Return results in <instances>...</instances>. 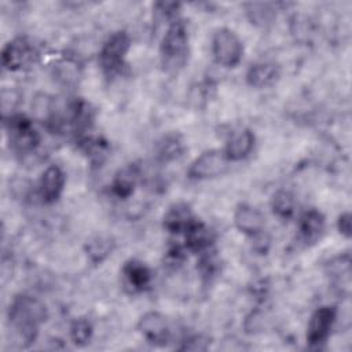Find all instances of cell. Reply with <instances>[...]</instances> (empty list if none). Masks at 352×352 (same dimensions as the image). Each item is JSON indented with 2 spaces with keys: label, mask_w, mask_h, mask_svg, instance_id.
I'll return each instance as SVG.
<instances>
[{
  "label": "cell",
  "mask_w": 352,
  "mask_h": 352,
  "mask_svg": "<svg viewBox=\"0 0 352 352\" xmlns=\"http://www.w3.org/2000/svg\"><path fill=\"white\" fill-rule=\"evenodd\" d=\"M186 253H187V249L180 245H173L168 249L166 254H165V264L169 265V267H177V265H182L186 260Z\"/></svg>",
  "instance_id": "obj_26"
},
{
  "label": "cell",
  "mask_w": 352,
  "mask_h": 352,
  "mask_svg": "<svg viewBox=\"0 0 352 352\" xmlns=\"http://www.w3.org/2000/svg\"><path fill=\"white\" fill-rule=\"evenodd\" d=\"M66 176L63 169L56 165H48L40 175L37 183V194L44 204L56 202L65 190Z\"/></svg>",
  "instance_id": "obj_10"
},
{
  "label": "cell",
  "mask_w": 352,
  "mask_h": 352,
  "mask_svg": "<svg viewBox=\"0 0 352 352\" xmlns=\"http://www.w3.org/2000/svg\"><path fill=\"white\" fill-rule=\"evenodd\" d=\"M326 219L323 213L315 208L305 210L298 219V238L305 245H312L320 239L324 232Z\"/></svg>",
  "instance_id": "obj_15"
},
{
  "label": "cell",
  "mask_w": 352,
  "mask_h": 352,
  "mask_svg": "<svg viewBox=\"0 0 352 352\" xmlns=\"http://www.w3.org/2000/svg\"><path fill=\"white\" fill-rule=\"evenodd\" d=\"M116 242L109 235H95L89 238L84 245V252L87 258L91 264L99 265L102 264L109 256H111L114 250Z\"/></svg>",
  "instance_id": "obj_19"
},
{
  "label": "cell",
  "mask_w": 352,
  "mask_h": 352,
  "mask_svg": "<svg viewBox=\"0 0 352 352\" xmlns=\"http://www.w3.org/2000/svg\"><path fill=\"white\" fill-rule=\"evenodd\" d=\"M94 334V326L87 318H76L69 327L70 341L76 346H85L89 344Z\"/></svg>",
  "instance_id": "obj_24"
},
{
  "label": "cell",
  "mask_w": 352,
  "mask_h": 352,
  "mask_svg": "<svg viewBox=\"0 0 352 352\" xmlns=\"http://www.w3.org/2000/svg\"><path fill=\"white\" fill-rule=\"evenodd\" d=\"M197 220L191 206L187 202L179 201L168 206L162 214V227L169 234H184L187 228Z\"/></svg>",
  "instance_id": "obj_13"
},
{
  "label": "cell",
  "mask_w": 352,
  "mask_h": 352,
  "mask_svg": "<svg viewBox=\"0 0 352 352\" xmlns=\"http://www.w3.org/2000/svg\"><path fill=\"white\" fill-rule=\"evenodd\" d=\"M180 342L182 344L177 346V349H180V351H206L210 344L209 338L202 334L188 336L187 338H184Z\"/></svg>",
  "instance_id": "obj_25"
},
{
  "label": "cell",
  "mask_w": 352,
  "mask_h": 352,
  "mask_svg": "<svg viewBox=\"0 0 352 352\" xmlns=\"http://www.w3.org/2000/svg\"><path fill=\"white\" fill-rule=\"evenodd\" d=\"M139 334L154 346H165L170 342L172 331L168 319L158 311L144 312L136 324Z\"/></svg>",
  "instance_id": "obj_9"
},
{
  "label": "cell",
  "mask_w": 352,
  "mask_h": 352,
  "mask_svg": "<svg viewBox=\"0 0 352 352\" xmlns=\"http://www.w3.org/2000/svg\"><path fill=\"white\" fill-rule=\"evenodd\" d=\"M230 161L223 148H209L197 155L188 165L186 175L191 180H206L226 172Z\"/></svg>",
  "instance_id": "obj_8"
},
{
  "label": "cell",
  "mask_w": 352,
  "mask_h": 352,
  "mask_svg": "<svg viewBox=\"0 0 352 352\" xmlns=\"http://www.w3.org/2000/svg\"><path fill=\"white\" fill-rule=\"evenodd\" d=\"M38 56L34 44L25 36H18L6 43L1 50V66L8 72H19L33 65Z\"/></svg>",
  "instance_id": "obj_6"
},
{
  "label": "cell",
  "mask_w": 352,
  "mask_h": 352,
  "mask_svg": "<svg viewBox=\"0 0 352 352\" xmlns=\"http://www.w3.org/2000/svg\"><path fill=\"white\" fill-rule=\"evenodd\" d=\"M246 82L253 88H267L279 78V67L270 60H258L249 66Z\"/></svg>",
  "instance_id": "obj_18"
},
{
  "label": "cell",
  "mask_w": 352,
  "mask_h": 352,
  "mask_svg": "<svg viewBox=\"0 0 352 352\" xmlns=\"http://www.w3.org/2000/svg\"><path fill=\"white\" fill-rule=\"evenodd\" d=\"M186 151V144L183 138L177 132H169L164 135L155 147L157 158L162 162H170L179 160Z\"/></svg>",
  "instance_id": "obj_20"
},
{
  "label": "cell",
  "mask_w": 352,
  "mask_h": 352,
  "mask_svg": "<svg viewBox=\"0 0 352 352\" xmlns=\"http://www.w3.org/2000/svg\"><path fill=\"white\" fill-rule=\"evenodd\" d=\"M161 63L166 72L180 70L188 56V30L183 19L176 18L169 22L160 41Z\"/></svg>",
  "instance_id": "obj_2"
},
{
  "label": "cell",
  "mask_w": 352,
  "mask_h": 352,
  "mask_svg": "<svg viewBox=\"0 0 352 352\" xmlns=\"http://www.w3.org/2000/svg\"><path fill=\"white\" fill-rule=\"evenodd\" d=\"M139 179H140V169L138 165L135 164L124 165L113 176V180L110 184L111 194L118 199L129 198L133 194L139 183Z\"/></svg>",
  "instance_id": "obj_16"
},
{
  "label": "cell",
  "mask_w": 352,
  "mask_h": 352,
  "mask_svg": "<svg viewBox=\"0 0 352 352\" xmlns=\"http://www.w3.org/2000/svg\"><path fill=\"white\" fill-rule=\"evenodd\" d=\"M234 226L235 228L245 234L246 236H253L260 231L265 230V217L264 214L254 206L249 204H239L234 210Z\"/></svg>",
  "instance_id": "obj_14"
},
{
  "label": "cell",
  "mask_w": 352,
  "mask_h": 352,
  "mask_svg": "<svg viewBox=\"0 0 352 352\" xmlns=\"http://www.w3.org/2000/svg\"><path fill=\"white\" fill-rule=\"evenodd\" d=\"M131 50V37L124 30L111 33L102 44L98 55V62L102 72L107 77H114L121 73L125 66L126 55Z\"/></svg>",
  "instance_id": "obj_5"
},
{
  "label": "cell",
  "mask_w": 352,
  "mask_h": 352,
  "mask_svg": "<svg viewBox=\"0 0 352 352\" xmlns=\"http://www.w3.org/2000/svg\"><path fill=\"white\" fill-rule=\"evenodd\" d=\"M6 133L10 147L16 154H32L40 144V135L30 118L15 113L4 117Z\"/></svg>",
  "instance_id": "obj_3"
},
{
  "label": "cell",
  "mask_w": 352,
  "mask_h": 352,
  "mask_svg": "<svg viewBox=\"0 0 352 352\" xmlns=\"http://www.w3.org/2000/svg\"><path fill=\"white\" fill-rule=\"evenodd\" d=\"M210 54L213 60L226 69L236 67L243 56V43L230 28H217L210 38Z\"/></svg>",
  "instance_id": "obj_4"
},
{
  "label": "cell",
  "mask_w": 352,
  "mask_h": 352,
  "mask_svg": "<svg viewBox=\"0 0 352 352\" xmlns=\"http://www.w3.org/2000/svg\"><path fill=\"white\" fill-rule=\"evenodd\" d=\"M256 144V136L249 128H239L230 133L223 151L230 162H238L250 155Z\"/></svg>",
  "instance_id": "obj_12"
},
{
  "label": "cell",
  "mask_w": 352,
  "mask_h": 352,
  "mask_svg": "<svg viewBox=\"0 0 352 352\" xmlns=\"http://www.w3.org/2000/svg\"><path fill=\"white\" fill-rule=\"evenodd\" d=\"M337 231L346 239L351 238L352 235V216L349 212H342L338 217H337Z\"/></svg>",
  "instance_id": "obj_29"
},
{
  "label": "cell",
  "mask_w": 352,
  "mask_h": 352,
  "mask_svg": "<svg viewBox=\"0 0 352 352\" xmlns=\"http://www.w3.org/2000/svg\"><path fill=\"white\" fill-rule=\"evenodd\" d=\"M80 151L95 164H100L109 154L110 146L106 139L95 135H81L77 140Z\"/></svg>",
  "instance_id": "obj_21"
},
{
  "label": "cell",
  "mask_w": 352,
  "mask_h": 352,
  "mask_svg": "<svg viewBox=\"0 0 352 352\" xmlns=\"http://www.w3.org/2000/svg\"><path fill=\"white\" fill-rule=\"evenodd\" d=\"M121 276L124 286L131 293L146 292L151 286L153 274L147 264L138 258H129L121 268Z\"/></svg>",
  "instance_id": "obj_11"
},
{
  "label": "cell",
  "mask_w": 352,
  "mask_h": 352,
  "mask_svg": "<svg viewBox=\"0 0 352 352\" xmlns=\"http://www.w3.org/2000/svg\"><path fill=\"white\" fill-rule=\"evenodd\" d=\"M81 74V67L77 59L72 56H63L58 59L54 65V76L55 78L66 87L77 84Z\"/></svg>",
  "instance_id": "obj_22"
},
{
  "label": "cell",
  "mask_w": 352,
  "mask_h": 352,
  "mask_svg": "<svg viewBox=\"0 0 352 352\" xmlns=\"http://www.w3.org/2000/svg\"><path fill=\"white\" fill-rule=\"evenodd\" d=\"M337 320L334 305H320L309 316L305 330V341L309 348H320L330 337Z\"/></svg>",
  "instance_id": "obj_7"
},
{
  "label": "cell",
  "mask_w": 352,
  "mask_h": 352,
  "mask_svg": "<svg viewBox=\"0 0 352 352\" xmlns=\"http://www.w3.org/2000/svg\"><path fill=\"white\" fill-rule=\"evenodd\" d=\"M252 239V249L257 253V254H267L270 248H271V236L270 234L263 230L258 234L250 236Z\"/></svg>",
  "instance_id": "obj_27"
},
{
  "label": "cell",
  "mask_w": 352,
  "mask_h": 352,
  "mask_svg": "<svg viewBox=\"0 0 352 352\" xmlns=\"http://www.w3.org/2000/svg\"><path fill=\"white\" fill-rule=\"evenodd\" d=\"M272 213L280 220H289L296 213V198L293 192L285 188L276 190L271 197Z\"/></svg>",
  "instance_id": "obj_23"
},
{
  "label": "cell",
  "mask_w": 352,
  "mask_h": 352,
  "mask_svg": "<svg viewBox=\"0 0 352 352\" xmlns=\"http://www.w3.org/2000/svg\"><path fill=\"white\" fill-rule=\"evenodd\" d=\"M252 10L248 11L250 15L252 23H265L272 19V11L267 10V6L264 4H250Z\"/></svg>",
  "instance_id": "obj_28"
},
{
  "label": "cell",
  "mask_w": 352,
  "mask_h": 352,
  "mask_svg": "<svg viewBox=\"0 0 352 352\" xmlns=\"http://www.w3.org/2000/svg\"><path fill=\"white\" fill-rule=\"evenodd\" d=\"M47 316L44 302L29 294L15 296L7 309V319L23 345H30L37 340Z\"/></svg>",
  "instance_id": "obj_1"
},
{
  "label": "cell",
  "mask_w": 352,
  "mask_h": 352,
  "mask_svg": "<svg viewBox=\"0 0 352 352\" xmlns=\"http://www.w3.org/2000/svg\"><path fill=\"white\" fill-rule=\"evenodd\" d=\"M183 236H184V248L187 249V252H194L199 254L212 249V245L214 241L212 228L198 219L187 228Z\"/></svg>",
  "instance_id": "obj_17"
}]
</instances>
